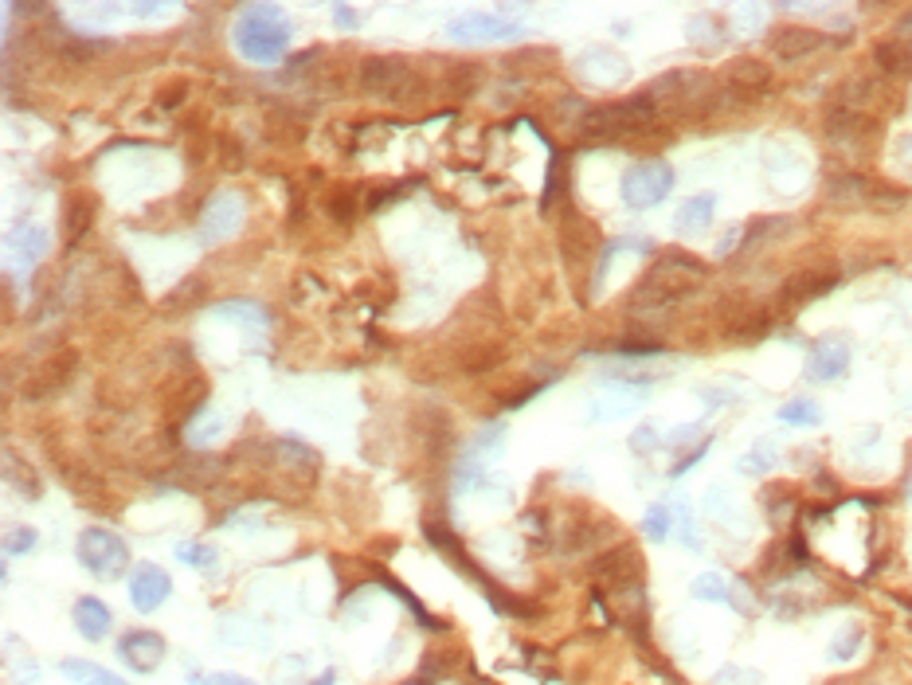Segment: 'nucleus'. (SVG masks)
Returning <instances> with one entry per match:
<instances>
[{
  "mask_svg": "<svg viewBox=\"0 0 912 685\" xmlns=\"http://www.w3.org/2000/svg\"><path fill=\"white\" fill-rule=\"evenodd\" d=\"M79 365V357L67 349V353H59L55 361H47L32 380H28V388H24V400H47V396H55L67 380H71V368Z\"/></svg>",
  "mask_w": 912,
  "mask_h": 685,
  "instance_id": "12",
  "label": "nucleus"
},
{
  "mask_svg": "<svg viewBox=\"0 0 912 685\" xmlns=\"http://www.w3.org/2000/svg\"><path fill=\"white\" fill-rule=\"evenodd\" d=\"M897 161H901V169H909L912 177V134H905L897 141Z\"/></svg>",
  "mask_w": 912,
  "mask_h": 685,
  "instance_id": "33",
  "label": "nucleus"
},
{
  "mask_svg": "<svg viewBox=\"0 0 912 685\" xmlns=\"http://www.w3.org/2000/svg\"><path fill=\"white\" fill-rule=\"evenodd\" d=\"M901 411H909V404H905V408H901Z\"/></svg>",
  "mask_w": 912,
  "mask_h": 685,
  "instance_id": "37",
  "label": "nucleus"
},
{
  "mask_svg": "<svg viewBox=\"0 0 912 685\" xmlns=\"http://www.w3.org/2000/svg\"><path fill=\"white\" fill-rule=\"evenodd\" d=\"M631 447H635L639 455L654 451V447H662V439H658V423H646V427H639V431H635V439H631Z\"/></svg>",
  "mask_w": 912,
  "mask_h": 685,
  "instance_id": "30",
  "label": "nucleus"
},
{
  "mask_svg": "<svg viewBox=\"0 0 912 685\" xmlns=\"http://www.w3.org/2000/svg\"><path fill=\"white\" fill-rule=\"evenodd\" d=\"M525 28L517 20H502V16H462L447 24V36L455 44H490V40H517Z\"/></svg>",
  "mask_w": 912,
  "mask_h": 685,
  "instance_id": "6",
  "label": "nucleus"
},
{
  "mask_svg": "<svg viewBox=\"0 0 912 685\" xmlns=\"http://www.w3.org/2000/svg\"><path fill=\"white\" fill-rule=\"evenodd\" d=\"M909 498H912V478H909Z\"/></svg>",
  "mask_w": 912,
  "mask_h": 685,
  "instance_id": "36",
  "label": "nucleus"
},
{
  "mask_svg": "<svg viewBox=\"0 0 912 685\" xmlns=\"http://www.w3.org/2000/svg\"><path fill=\"white\" fill-rule=\"evenodd\" d=\"M858 642H862V627H850V635H838L834 646H830V662H846V658H854Z\"/></svg>",
  "mask_w": 912,
  "mask_h": 685,
  "instance_id": "27",
  "label": "nucleus"
},
{
  "mask_svg": "<svg viewBox=\"0 0 912 685\" xmlns=\"http://www.w3.org/2000/svg\"><path fill=\"white\" fill-rule=\"evenodd\" d=\"M772 462H776V455H772L768 447H756L752 455H744L740 462H736V470H740V474H764Z\"/></svg>",
  "mask_w": 912,
  "mask_h": 685,
  "instance_id": "28",
  "label": "nucleus"
},
{
  "mask_svg": "<svg viewBox=\"0 0 912 685\" xmlns=\"http://www.w3.org/2000/svg\"><path fill=\"white\" fill-rule=\"evenodd\" d=\"M177 560H184L188 568H196V572H216L220 564H216V548L200 545V541H184V545H177Z\"/></svg>",
  "mask_w": 912,
  "mask_h": 685,
  "instance_id": "25",
  "label": "nucleus"
},
{
  "mask_svg": "<svg viewBox=\"0 0 912 685\" xmlns=\"http://www.w3.org/2000/svg\"><path fill=\"white\" fill-rule=\"evenodd\" d=\"M63 243L67 247H75L79 239H83V231L91 228V204L83 200V196H75V200H67V208H63Z\"/></svg>",
  "mask_w": 912,
  "mask_h": 685,
  "instance_id": "22",
  "label": "nucleus"
},
{
  "mask_svg": "<svg viewBox=\"0 0 912 685\" xmlns=\"http://www.w3.org/2000/svg\"><path fill=\"white\" fill-rule=\"evenodd\" d=\"M118 654L134 674H153L165 662V639L153 631H126L118 639Z\"/></svg>",
  "mask_w": 912,
  "mask_h": 685,
  "instance_id": "10",
  "label": "nucleus"
},
{
  "mask_svg": "<svg viewBox=\"0 0 912 685\" xmlns=\"http://www.w3.org/2000/svg\"><path fill=\"white\" fill-rule=\"evenodd\" d=\"M846 368H850V341H842V337H822L819 345L811 349L807 380L830 384V380H838Z\"/></svg>",
  "mask_w": 912,
  "mask_h": 685,
  "instance_id": "11",
  "label": "nucleus"
},
{
  "mask_svg": "<svg viewBox=\"0 0 912 685\" xmlns=\"http://www.w3.org/2000/svg\"><path fill=\"white\" fill-rule=\"evenodd\" d=\"M658 114V102L654 94H635V98H623V102H607V106H595L584 114V134L588 137H627V134H642Z\"/></svg>",
  "mask_w": 912,
  "mask_h": 685,
  "instance_id": "3",
  "label": "nucleus"
},
{
  "mask_svg": "<svg viewBox=\"0 0 912 685\" xmlns=\"http://www.w3.org/2000/svg\"><path fill=\"white\" fill-rule=\"evenodd\" d=\"M216 318L224 321H247V325H271V314L259 306V302H220L212 310Z\"/></svg>",
  "mask_w": 912,
  "mask_h": 685,
  "instance_id": "23",
  "label": "nucleus"
},
{
  "mask_svg": "<svg viewBox=\"0 0 912 685\" xmlns=\"http://www.w3.org/2000/svg\"><path fill=\"white\" fill-rule=\"evenodd\" d=\"M779 423H791V427H815L822 423V408L815 400H791L779 408Z\"/></svg>",
  "mask_w": 912,
  "mask_h": 685,
  "instance_id": "24",
  "label": "nucleus"
},
{
  "mask_svg": "<svg viewBox=\"0 0 912 685\" xmlns=\"http://www.w3.org/2000/svg\"><path fill=\"white\" fill-rule=\"evenodd\" d=\"M28 548H36V529H12L8 533V541H4V556H20V552H28Z\"/></svg>",
  "mask_w": 912,
  "mask_h": 685,
  "instance_id": "29",
  "label": "nucleus"
},
{
  "mask_svg": "<svg viewBox=\"0 0 912 685\" xmlns=\"http://www.w3.org/2000/svg\"><path fill=\"white\" fill-rule=\"evenodd\" d=\"M333 682H337V670H325L318 682H310V685H333Z\"/></svg>",
  "mask_w": 912,
  "mask_h": 685,
  "instance_id": "35",
  "label": "nucleus"
},
{
  "mask_svg": "<svg viewBox=\"0 0 912 685\" xmlns=\"http://www.w3.org/2000/svg\"><path fill=\"white\" fill-rule=\"evenodd\" d=\"M670 188H674V169H670L662 157H650V161L631 165V169L623 173V184H619L627 208H639V212L642 208L662 204V200L670 196Z\"/></svg>",
  "mask_w": 912,
  "mask_h": 685,
  "instance_id": "5",
  "label": "nucleus"
},
{
  "mask_svg": "<svg viewBox=\"0 0 912 685\" xmlns=\"http://www.w3.org/2000/svg\"><path fill=\"white\" fill-rule=\"evenodd\" d=\"M333 20H337V24L345 28V32H353V28L361 24V20H357V12H353L349 4H333Z\"/></svg>",
  "mask_w": 912,
  "mask_h": 685,
  "instance_id": "32",
  "label": "nucleus"
},
{
  "mask_svg": "<svg viewBox=\"0 0 912 685\" xmlns=\"http://www.w3.org/2000/svg\"><path fill=\"white\" fill-rule=\"evenodd\" d=\"M239 224H243V204H239V196L220 192V196H212V204H208L204 216H200V243H220V239L235 235Z\"/></svg>",
  "mask_w": 912,
  "mask_h": 685,
  "instance_id": "9",
  "label": "nucleus"
},
{
  "mask_svg": "<svg viewBox=\"0 0 912 685\" xmlns=\"http://www.w3.org/2000/svg\"><path fill=\"white\" fill-rule=\"evenodd\" d=\"M713 212H717V196L713 192L689 196L682 204V212H678V220H674V228L685 239H697V235H705V231L713 228Z\"/></svg>",
  "mask_w": 912,
  "mask_h": 685,
  "instance_id": "13",
  "label": "nucleus"
},
{
  "mask_svg": "<svg viewBox=\"0 0 912 685\" xmlns=\"http://www.w3.org/2000/svg\"><path fill=\"white\" fill-rule=\"evenodd\" d=\"M231 40H235L243 59L274 63L290 47V24L274 4H247L231 28Z\"/></svg>",
  "mask_w": 912,
  "mask_h": 685,
  "instance_id": "1",
  "label": "nucleus"
},
{
  "mask_svg": "<svg viewBox=\"0 0 912 685\" xmlns=\"http://www.w3.org/2000/svg\"><path fill=\"white\" fill-rule=\"evenodd\" d=\"M130 12H134L137 20H149V16H165V12H169V4H134Z\"/></svg>",
  "mask_w": 912,
  "mask_h": 685,
  "instance_id": "34",
  "label": "nucleus"
},
{
  "mask_svg": "<svg viewBox=\"0 0 912 685\" xmlns=\"http://www.w3.org/2000/svg\"><path fill=\"white\" fill-rule=\"evenodd\" d=\"M47 231L44 228H32V224H24V228H16L12 235H8V255L20 263V267H32V263H40L47 255Z\"/></svg>",
  "mask_w": 912,
  "mask_h": 685,
  "instance_id": "15",
  "label": "nucleus"
},
{
  "mask_svg": "<svg viewBox=\"0 0 912 685\" xmlns=\"http://www.w3.org/2000/svg\"><path fill=\"white\" fill-rule=\"evenodd\" d=\"M411 83V67L404 59H388V55H376V59H365L361 67V87L376 98H388V94H400Z\"/></svg>",
  "mask_w": 912,
  "mask_h": 685,
  "instance_id": "8",
  "label": "nucleus"
},
{
  "mask_svg": "<svg viewBox=\"0 0 912 685\" xmlns=\"http://www.w3.org/2000/svg\"><path fill=\"white\" fill-rule=\"evenodd\" d=\"M873 59H877V67H881L885 75H893V79L912 75V47L905 44V40H885V44H877Z\"/></svg>",
  "mask_w": 912,
  "mask_h": 685,
  "instance_id": "19",
  "label": "nucleus"
},
{
  "mask_svg": "<svg viewBox=\"0 0 912 685\" xmlns=\"http://www.w3.org/2000/svg\"><path fill=\"white\" fill-rule=\"evenodd\" d=\"M110 627H114V615H110V607L102 599L87 595V599L75 603V631L87 642H102L110 635Z\"/></svg>",
  "mask_w": 912,
  "mask_h": 685,
  "instance_id": "14",
  "label": "nucleus"
},
{
  "mask_svg": "<svg viewBox=\"0 0 912 685\" xmlns=\"http://www.w3.org/2000/svg\"><path fill=\"white\" fill-rule=\"evenodd\" d=\"M701 282H705V267H701L693 255L670 251V255H662V259L654 263V271L646 274V282H642L639 294H635V310H639L642 302H650V306H670V302H678L685 294L701 290Z\"/></svg>",
  "mask_w": 912,
  "mask_h": 685,
  "instance_id": "2",
  "label": "nucleus"
},
{
  "mask_svg": "<svg viewBox=\"0 0 912 685\" xmlns=\"http://www.w3.org/2000/svg\"><path fill=\"white\" fill-rule=\"evenodd\" d=\"M838 282V274L834 271H807V274H795L791 282H787V298L791 302H811V298H819V294H826L830 286Z\"/></svg>",
  "mask_w": 912,
  "mask_h": 685,
  "instance_id": "21",
  "label": "nucleus"
},
{
  "mask_svg": "<svg viewBox=\"0 0 912 685\" xmlns=\"http://www.w3.org/2000/svg\"><path fill=\"white\" fill-rule=\"evenodd\" d=\"M729 83L736 91H768L772 87V67L760 59H736L729 67Z\"/></svg>",
  "mask_w": 912,
  "mask_h": 685,
  "instance_id": "18",
  "label": "nucleus"
},
{
  "mask_svg": "<svg viewBox=\"0 0 912 685\" xmlns=\"http://www.w3.org/2000/svg\"><path fill=\"white\" fill-rule=\"evenodd\" d=\"M200 685H255L251 678H243V674H228V670H216V674H204V678H196Z\"/></svg>",
  "mask_w": 912,
  "mask_h": 685,
  "instance_id": "31",
  "label": "nucleus"
},
{
  "mask_svg": "<svg viewBox=\"0 0 912 685\" xmlns=\"http://www.w3.org/2000/svg\"><path fill=\"white\" fill-rule=\"evenodd\" d=\"M642 529H646L650 541H666V537H670V505H650Z\"/></svg>",
  "mask_w": 912,
  "mask_h": 685,
  "instance_id": "26",
  "label": "nucleus"
},
{
  "mask_svg": "<svg viewBox=\"0 0 912 685\" xmlns=\"http://www.w3.org/2000/svg\"><path fill=\"white\" fill-rule=\"evenodd\" d=\"M815 47H822V36L815 28H783V32L772 36V51H776L779 59H787V63L811 55Z\"/></svg>",
  "mask_w": 912,
  "mask_h": 685,
  "instance_id": "16",
  "label": "nucleus"
},
{
  "mask_svg": "<svg viewBox=\"0 0 912 685\" xmlns=\"http://www.w3.org/2000/svg\"><path fill=\"white\" fill-rule=\"evenodd\" d=\"M173 595V576L161 564H137L130 576V603L141 615H153Z\"/></svg>",
  "mask_w": 912,
  "mask_h": 685,
  "instance_id": "7",
  "label": "nucleus"
},
{
  "mask_svg": "<svg viewBox=\"0 0 912 685\" xmlns=\"http://www.w3.org/2000/svg\"><path fill=\"white\" fill-rule=\"evenodd\" d=\"M59 674L75 685H130V682H122L114 670H106V666H98V662H87V658H67V662L59 666Z\"/></svg>",
  "mask_w": 912,
  "mask_h": 685,
  "instance_id": "17",
  "label": "nucleus"
},
{
  "mask_svg": "<svg viewBox=\"0 0 912 685\" xmlns=\"http://www.w3.org/2000/svg\"><path fill=\"white\" fill-rule=\"evenodd\" d=\"M75 556L98 580H118L130 568V548L110 529H83L75 541Z\"/></svg>",
  "mask_w": 912,
  "mask_h": 685,
  "instance_id": "4",
  "label": "nucleus"
},
{
  "mask_svg": "<svg viewBox=\"0 0 912 685\" xmlns=\"http://www.w3.org/2000/svg\"><path fill=\"white\" fill-rule=\"evenodd\" d=\"M689 592H693V599H705V603H729V607H736L740 611V599H736V588H732L725 576H717V572H701L693 584H689Z\"/></svg>",
  "mask_w": 912,
  "mask_h": 685,
  "instance_id": "20",
  "label": "nucleus"
}]
</instances>
